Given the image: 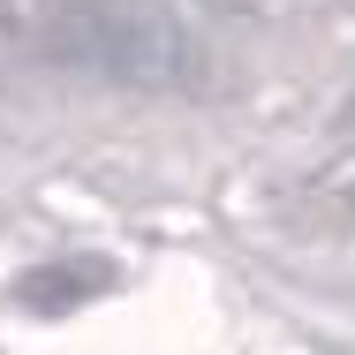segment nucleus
Wrapping results in <instances>:
<instances>
[{
	"label": "nucleus",
	"instance_id": "nucleus-1",
	"mask_svg": "<svg viewBox=\"0 0 355 355\" xmlns=\"http://www.w3.org/2000/svg\"><path fill=\"white\" fill-rule=\"evenodd\" d=\"M31 61L114 76L129 91H189L205 69L166 0H46L31 23Z\"/></svg>",
	"mask_w": 355,
	"mask_h": 355
},
{
	"label": "nucleus",
	"instance_id": "nucleus-2",
	"mask_svg": "<svg viewBox=\"0 0 355 355\" xmlns=\"http://www.w3.org/2000/svg\"><path fill=\"white\" fill-rule=\"evenodd\" d=\"M106 287H114V265H106V257H61V265L23 272V280H15V302H23L31 318H69L91 295H106Z\"/></svg>",
	"mask_w": 355,
	"mask_h": 355
},
{
	"label": "nucleus",
	"instance_id": "nucleus-3",
	"mask_svg": "<svg viewBox=\"0 0 355 355\" xmlns=\"http://www.w3.org/2000/svg\"><path fill=\"white\" fill-rule=\"evenodd\" d=\"M31 61V23L15 15V0H0V83H15Z\"/></svg>",
	"mask_w": 355,
	"mask_h": 355
},
{
	"label": "nucleus",
	"instance_id": "nucleus-4",
	"mask_svg": "<svg viewBox=\"0 0 355 355\" xmlns=\"http://www.w3.org/2000/svg\"><path fill=\"white\" fill-rule=\"evenodd\" d=\"M212 15H272V0H205Z\"/></svg>",
	"mask_w": 355,
	"mask_h": 355
}]
</instances>
